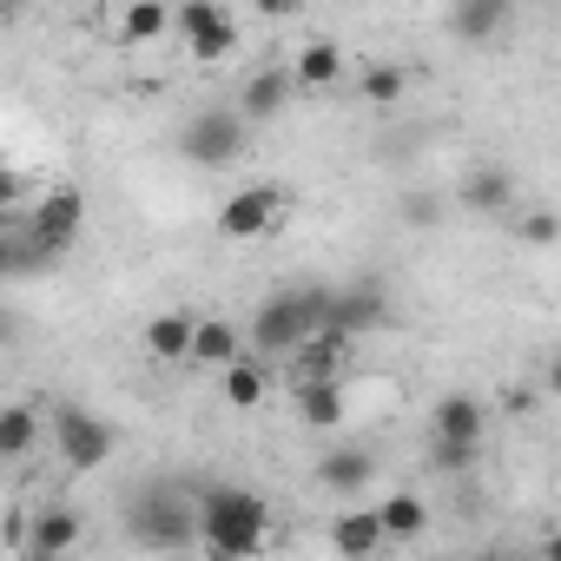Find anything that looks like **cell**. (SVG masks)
I'll return each instance as SVG.
<instances>
[{"label":"cell","instance_id":"obj_8","mask_svg":"<svg viewBox=\"0 0 561 561\" xmlns=\"http://www.w3.org/2000/svg\"><path fill=\"white\" fill-rule=\"evenodd\" d=\"M277 218H285V192H277V185H244V192L225 198V211H218V238L244 244V238H264Z\"/></svg>","mask_w":561,"mask_h":561},{"label":"cell","instance_id":"obj_30","mask_svg":"<svg viewBox=\"0 0 561 561\" xmlns=\"http://www.w3.org/2000/svg\"><path fill=\"white\" fill-rule=\"evenodd\" d=\"M21 8H27V0H0V14H8V21H21Z\"/></svg>","mask_w":561,"mask_h":561},{"label":"cell","instance_id":"obj_19","mask_svg":"<svg viewBox=\"0 0 561 561\" xmlns=\"http://www.w3.org/2000/svg\"><path fill=\"white\" fill-rule=\"evenodd\" d=\"M298 416H305L311 430L344 423V383H337V377H324V383H298Z\"/></svg>","mask_w":561,"mask_h":561},{"label":"cell","instance_id":"obj_6","mask_svg":"<svg viewBox=\"0 0 561 561\" xmlns=\"http://www.w3.org/2000/svg\"><path fill=\"white\" fill-rule=\"evenodd\" d=\"M54 456H60L67 469H100V462L113 456V423H100V416L80 410V403H60V410H54Z\"/></svg>","mask_w":561,"mask_h":561},{"label":"cell","instance_id":"obj_12","mask_svg":"<svg viewBox=\"0 0 561 561\" xmlns=\"http://www.w3.org/2000/svg\"><path fill=\"white\" fill-rule=\"evenodd\" d=\"M383 541H390L383 508H344V515L331 522V548H337V554H351V561H357V554H377Z\"/></svg>","mask_w":561,"mask_h":561},{"label":"cell","instance_id":"obj_20","mask_svg":"<svg viewBox=\"0 0 561 561\" xmlns=\"http://www.w3.org/2000/svg\"><path fill=\"white\" fill-rule=\"evenodd\" d=\"M377 318H383V291H377V285L337 291V311H331V324H337V331H351V337H357V331H364V324H377Z\"/></svg>","mask_w":561,"mask_h":561},{"label":"cell","instance_id":"obj_9","mask_svg":"<svg viewBox=\"0 0 561 561\" xmlns=\"http://www.w3.org/2000/svg\"><path fill=\"white\" fill-rule=\"evenodd\" d=\"M508 14L515 0H449V34L462 47H495L508 34Z\"/></svg>","mask_w":561,"mask_h":561},{"label":"cell","instance_id":"obj_29","mask_svg":"<svg viewBox=\"0 0 561 561\" xmlns=\"http://www.w3.org/2000/svg\"><path fill=\"white\" fill-rule=\"evenodd\" d=\"M251 8H257L264 21H291V14L305 8V0H251Z\"/></svg>","mask_w":561,"mask_h":561},{"label":"cell","instance_id":"obj_32","mask_svg":"<svg viewBox=\"0 0 561 561\" xmlns=\"http://www.w3.org/2000/svg\"><path fill=\"white\" fill-rule=\"evenodd\" d=\"M548 554H554V561H561V535H548Z\"/></svg>","mask_w":561,"mask_h":561},{"label":"cell","instance_id":"obj_31","mask_svg":"<svg viewBox=\"0 0 561 561\" xmlns=\"http://www.w3.org/2000/svg\"><path fill=\"white\" fill-rule=\"evenodd\" d=\"M548 390H554V397H561V357H554V364H548Z\"/></svg>","mask_w":561,"mask_h":561},{"label":"cell","instance_id":"obj_23","mask_svg":"<svg viewBox=\"0 0 561 561\" xmlns=\"http://www.w3.org/2000/svg\"><path fill=\"white\" fill-rule=\"evenodd\" d=\"M462 198H469L476 211H508V198H515V179H508L502 165H482V172H469Z\"/></svg>","mask_w":561,"mask_h":561},{"label":"cell","instance_id":"obj_11","mask_svg":"<svg viewBox=\"0 0 561 561\" xmlns=\"http://www.w3.org/2000/svg\"><path fill=\"white\" fill-rule=\"evenodd\" d=\"M344 344H351V331H318L311 344H298L291 351V383H324V377H337V364H344Z\"/></svg>","mask_w":561,"mask_h":561},{"label":"cell","instance_id":"obj_3","mask_svg":"<svg viewBox=\"0 0 561 561\" xmlns=\"http://www.w3.org/2000/svg\"><path fill=\"white\" fill-rule=\"evenodd\" d=\"M126 528H133V541H139V548H159V554L205 548V522H198V508H185L172 489H159V495H139V502L126 508Z\"/></svg>","mask_w":561,"mask_h":561},{"label":"cell","instance_id":"obj_24","mask_svg":"<svg viewBox=\"0 0 561 561\" xmlns=\"http://www.w3.org/2000/svg\"><path fill=\"white\" fill-rule=\"evenodd\" d=\"M34 436H41V416H34L27 403H8V410H0V456H27Z\"/></svg>","mask_w":561,"mask_h":561},{"label":"cell","instance_id":"obj_14","mask_svg":"<svg viewBox=\"0 0 561 561\" xmlns=\"http://www.w3.org/2000/svg\"><path fill=\"white\" fill-rule=\"evenodd\" d=\"M291 87H298V73H277V67H264V73H251V80H244V93H238V113H244V119H271V113H285Z\"/></svg>","mask_w":561,"mask_h":561},{"label":"cell","instance_id":"obj_27","mask_svg":"<svg viewBox=\"0 0 561 561\" xmlns=\"http://www.w3.org/2000/svg\"><path fill=\"white\" fill-rule=\"evenodd\" d=\"M403 67H364V80H357V93L364 100H377V106H390V100H403Z\"/></svg>","mask_w":561,"mask_h":561},{"label":"cell","instance_id":"obj_21","mask_svg":"<svg viewBox=\"0 0 561 561\" xmlns=\"http://www.w3.org/2000/svg\"><path fill=\"white\" fill-rule=\"evenodd\" d=\"M377 508H383V528H390V541H416V535H423V522H430V508H423V495H410V489H397V495H383Z\"/></svg>","mask_w":561,"mask_h":561},{"label":"cell","instance_id":"obj_16","mask_svg":"<svg viewBox=\"0 0 561 561\" xmlns=\"http://www.w3.org/2000/svg\"><path fill=\"white\" fill-rule=\"evenodd\" d=\"M192 337H198V318H185V311H159V318L146 324V351L165 357V364L192 357Z\"/></svg>","mask_w":561,"mask_h":561},{"label":"cell","instance_id":"obj_5","mask_svg":"<svg viewBox=\"0 0 561 561\" xmlns=\"http://www.w3.org/2000/svg\"><path fill=\"white\" fill-rule=\"evenodd\" d=\"M80 218H87V198H80V185H54V192L34 205V218H27V238H34V251H41L47 264H60V257H67V244L80 238Z\"/></svg>","mask_w":561,"mask_h":561},{"label":"cell","instance_id":"obj_2","mask_svg":"<svg viewBox=\"0 0 561 561\" xmlns=\"http://www.w3.org/2000/svg\"><path fill=\"white\" fill-rule=\"evenodd\" d=\"M198 522H205V548H211V554H257V548L271 541L264 495L231 489V482H211V489L198 495Z\"/></svg>","mask_w":561,"mask_h":561},{"label":"cell","instance_id":"obj_1","mask_svg":"<svg viewBox=\"0 0 561 561\" xmlns=\"http://www.w3.org/2000/svg\"><path fill=\"white\" fill-rule=\"evenodd\" d=\"M331 311H337V291H324V285L277 291V298H264L257 318H251V351H298V344H311L318 331H331Z\"/></svg>","mask_w":561,"mask_h":561},{"label":"cell","instance_id":"obj_7","mask_svg":"<svg viewBox=\"0 0 561 561\" xmlns=\"http://www.w3.org/2000/svg\"><path fill=\"white\" fill-rule=\"evenodd\" d=\"M172 34L192 47V60H225L238 47V21L218 8V0H179V27Z\"/></svg>","mask_w":561,"mask_h":561},{"label":"cell","instance_id":"obj_28","mask_svg":"<svg viewBox=\"0 0 561 561\" xmlns=\"http://www.w3.org/2000/svg\"><path fill=\"white\" fill-rule=\"evenodd\" d=\"M522 244H535V251L561 244V218H554V211H528V218H522Z\"/></svg>","mask_w":561,"mask_h":561},{"label":"cell","instance_id":"obj_25","mask_svg":"<svg viewBox=\"0 0 561 561\" xmlns=\"http://www.w3.org/2000/svg\"><path fill=\"white\" fill-rule=\"evenodd\" d=\"M225 403H231V410H257V403H264V364L238 357V364L225 370Z\"/></svg>","mask_w":561,"mask_h":561},{"label":"cell","instance_id":"obj_22","mask_svg":"<svg viewBox=\"0 0 561 561\" xmlns=\"http://www.w3.org/2000/svg\"><path fill=\"white\" fill-rule=\"evenodd\" d=\"M291 73H298V87H337V80H344V54H337L331 41H311Z\"/></svg>","mask_w":561,"mask_h":561},{"label":"cell","instance_id":"obj_10","mask_svg":"<svg viewBox=\"0 0 561 561\" xmlns=\"http://www.w3.org/2000/svg\"><path fill=\"white\" fill-rule=\"evenodd\" d=\"M80 548V515L73 508H41L27 528V561H60Z\"/></svg>","mask_w":561,"mask_h":561},{"label":"cell","instance_id":"obj_15","mask_svg":"<svg viewBox=\"0 0 561 561\" xmlns=\"http://www.w3.org/2000/svg\"><path fill=\"white\" fill-rule=\"evenodd\" d=\"M482 423H489V410L469 390H449L436 403V416H430V436H469V443H482Z\"/></svg>","mask_w":561,"mask_h":561},{"label":"cell","instance_id":"obj_13","mask_svg":"<svg viewBox=\"0 0 561 561\" xmlns=\"http://www.w3.org/2000/svg\"><path fill=\"white\" fill-rule=\"evenodd\" d=\"M370 476H377V456H370V449H331V456L318 462V482H324L331 495H364Z\"/></svg>","mask_w":561,"mask_h":561},{"label":"cell","instance_id":"obj_18","mask_svg":"<svg viewBox=\"0 0 561 561\" xmlns=\"http://www.w3.org/2000/svg\"><path fill=\"white\" fill-rule=\"evenodd\" d=\"M172 27H179V8H165V0H133V8L119 14V41H133V47L172 34Z\"/></svg>","mask_w":561,"mask_h":561},{"label":"cell","instance_id":"obj_4","mask_svg":"<svg viewBox=\"0 0 561 561\" xmlns=\"http://www.w3.org/2000/svg\"><path fill=\"white\" fill-rule=\"evenodd\" d=\"M179 152L192 159V165H231L238 152H244V113H231V106H205V113H192L185 126H179Z\"/></svg>","mask_w":561,"mask_h":561},{"label":"cell","instance_id":"obj_17","mask_svg":"<svg viewBox=\"0 0 561 561\" xmlns=\"http://www.w3.org/2000/svg\"><path fill=\"white\" fill-rule=\"evenodd\" d=\"M238 357H244V337H238V324H225V318H205V324H198V337H192V364L231 370Z\"/></svg>","mask_w":561,"mask_h":561},{"label":"cell","instance_id":"obj_26","mask_svg":"<svg viewBox=\"0 0 561 561\" xmlns=\"http://www.w3.org/2000/svg\"><path fill=\"white\" fill-rule=\"evenodd\" d=\"M476 449H482V443H469V436H430V462H436L443 476L476 469Z\"/></svg>","mask_w":561,"mask_h":561}]
</instances>
